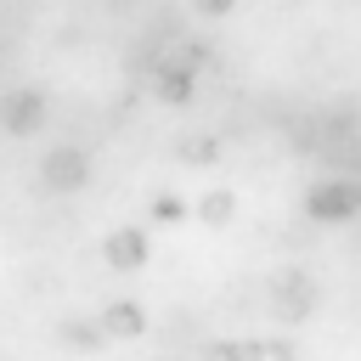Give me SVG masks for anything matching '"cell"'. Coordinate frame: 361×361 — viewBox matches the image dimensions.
I'll return each mask as SVG.
<instances>
[{
  "instance_id": "30bf717a",
  "label": "cell",
  "mask_w": 361,
  "mask_h": 361,
  "mask_svg": "<svg viewBox=\"0 0 361 361\" xmlns=\"http://www.w3.org/2000/svg\"><path fill=\"white\" fill-rule=\"evenodd\" d=\"M231 214H237V197H231V192H209V197L197 203V220H203V226H226Z\"/></svg>"
},
{
  "instance_id": "5b68a950",
  "label": "cell",
  "mask_w": 361,
  "mask_h": 361,
  "mask_svg": "<svg viewBox=\"0 0 361 361\" xmlns=\"http://www.w3.org/2000/svg\"><path fill=\"white\" fill-rule=\"evenodd\" d=\"M39 118H45L39 90H11V96L0 102V130H6V135H28V130H39Z\"/></svg>"
},
{
  "instance_id": "8fae6325",
  "label": "cell",
  "mask_w": 361,
  "mask_h": 361,
  "mask_svg": "<svg viewBox=\"0 0 361 361\" xmlns=\"http://www.w3.org/2000/svg\"><path fill=\"white\" fill-rule=\"evenodd\" d=\"M62 338H68V344H85V350H96L107 333H102V322H62Z\"/></svg>"
},
{
  "instance_id": "8992f818",
  "label": "cell",
  "mask_w": 361,
  "mask_h": 361,
  "mask_svg": "<svg viewBox=\"0 0 361 361\" xmlns=\"http://www.w3.org/2000/svg\"><path fill=\"white\" fill-rule=\"evenodd\" d=\"M102 333L107 338H135V333H147V310L135 299H118V305L102 310Z\"/></svg>"
},
{
  "instance_id": "4fadbf2b",
  "label": "cell",
  "mask_w": 361,
  "mask_h": 361,
  "mask_svg": "<svg viewBox=\"0 0 361 361\" xmlns=\"http://www.w3.org/2000/svg\"><path fill=\"white\" fill-rule=\"evenodd\" d=\"M293 355H299V350H293L288 338H271V344H265V361H293Z\"/></svg>"
},
{
  "instance_id": "7a4b0ae2",
  "label": "cell",
  "mask_w": 361,
  "mask_h": 361,
  "mask_svg": "<svg viewBox=\"0 0 361 361\" xmlns=\"http://www.w3.org/2000/svg\"><path fill=\"white\" fill-rule=\"evenodd\" d=\"M305 214L310 220H355L361 214V180H322V186H310Z\"/></svg>"
},
{
  "instance_id": "ba28073f",
  "label": "cell",
  "mask_w": 361,
  "mask_h": 361,
  "mask_svg": "<svg viewBox=\"0 0 361 361\" xmlns=\"http://www.w3.org/2000/svg\"><path fill=\"white\" fill-rule=\"evenodd\" d=\"M203 361H265V344L254 338H231V344H209Z\"/></svg>"
},
{
  "instance_id": "7c38bea8",
  "label": "cell",
  "mask_w": 361,
  "mask_h": 361,
  "mask_svg": "<svg viewBox=\"0 0 361 361\" xmlns=\"http://www.w3.org/2000/svg\"><path fill=\"white\" fill-rule=\"evenodd\" d=\"M152 214H158V220H180V214H186V203H180V197H158V209H152Z\"/></svg>"
},
{
  "instance_id": "9c48e42d",
  "label": "cell",
  "mask_w": 361,
  "mask_h": 361,
  "mask_svg": "<svg viewBox=\"0 0 361 361\" xmlns=\"http://www.w3.org/2000/svg\"><path fill=\"white\" fill-rule=\"evenodd\" d=\"M214 158H220V135L197 130V135H186V141H180V164H214Z\"/></svg>"
},
{
  "instance_id": "277c9868",
  "label": "cell",
  "mask_w": 361,
  "mask_h": 361,
  "mask_svg": "<svg viewBox=\"0 0 361 361\" xmlns=\"http://www.w3.org/2000/svg\"><path fill=\"white\" fill-rule=\"evenodd\" d=\"M102 259H107L113 271H141V265H147V231H141V226H118V231H107Z\"/></svg>"
},
{
  "instance_id": "5bb4252c",
  "label": "cell",
  "mask_w": 361,
  "mask_h": 361,
  "mask_svg": "<svg viewBox=\"0 0 361 361\" xmlns=\"http://www.w3.org/2000/svg\"><path fill=\"white\" fill-rule=\"evenodd\" d=\"M192 6H197V11H203V17H226V11H231V6H237V0H192Z\"/></svg>"
},
{
  "instance_id": "3957f363",
  "label": "cell",
  "mask_w": 361,
  "mask_h": 361,
  "mask_svg": "<svg viewBox=\"0 0 361 361\" xmlns=\"http://www.w3.org/2000/svg\"><path fill=\"white\" fill-rule=\"evenodd\" d=\"M39 180H45L51 192H73V186L90 180V158H85L79 147H51L45 164H39Z\"/></svg>"
},
{
  "instance_id": "6da1fadb",
  "label": "cell",
  "mask_w": 361,
  "mask_h": 361,
  "mask_svg": "<svg viewBox=\"0 0 361 361\" xmlns=\"http://www.w3.org/2000/svg\"><path fill=\"white\" fill-rule=\"evenodd\" d=\"M271 310L282 316V322H305L310 310H316V282L305 276V271H276L271 276Z\"/></svg>"
},
{
  "instance_id": "52a82bcc",
  "label": "cell",
  "mask_w": 361,
  "mask_h": 361,
  "mask_svg": "<svg viewBox=\"0 0 361 361\" xmlns=\"http://www.w3.org/2000/svg\"><path fill=\"white\" fill-rule=\"evenodd\" d=\"M192 85H197L192 68H169V62L158 68V96L164 102H192Z\"/></svg>"
}]
</instances>
